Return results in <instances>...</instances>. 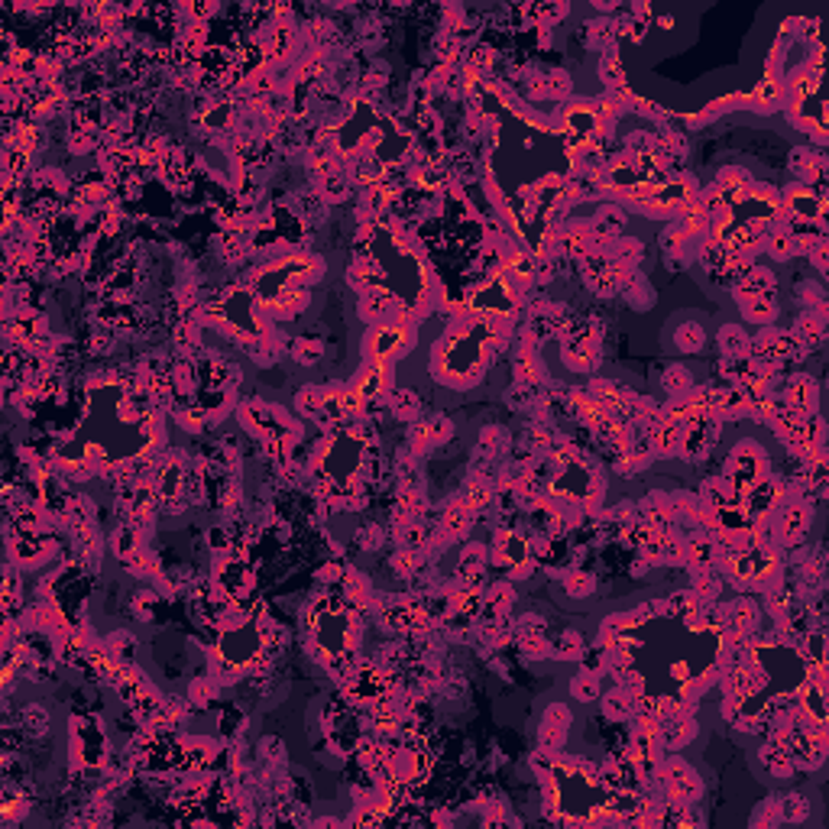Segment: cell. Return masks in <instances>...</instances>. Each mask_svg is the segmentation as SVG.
Wrapping results in <instances>:
<instances>
[{
	"label": "cell",
	"instance_id": "1",
	"mask_svg": "<svg viewBox=\"0 0 829 829\" xmlns=\"http://www.w3.org/2000/svg\"><path fill=\"white\" fill-rule=\"evenodd\" d=\"M719 344H723V350L732 353V357H742V353L752 350V337H745V330L736 327V324L719 330Z\"/></svg>",
	"mask_w": 829,
	"mask_h": 829
},
{
	"label": "cell",
	"instance_id": "2",
	"mask_svg": "<svg viewBox=\"0 0 829 829\" xmlns=\"http://www.w3.org/2000/svg\"><path fill=\"white\" fill-rule=\"evenodd\" d=\"M674 344L681 347L683 353L700 350V347H703V327H700V324H693V321L681 324V327H677V340H674Z\"/></svg>",
	"mask_w": 829,
	"mask_h": 829
},
{
	"label": "cell",
	"instance_id": "3",
	"mask_svg": "<svg viewBox=\"0 0 829 829\" xmlns=\"http://www.w3.org/2000/svg\"><path fill=\"white\" fill-rule=\"evenodd\" d=\"M664 389L671 395H687L690 392V372L683 366H674V370L664 372Z\"/></svg>",
	"mask_w": 829,
	"mask_h": 829
},
{
	"label": "cell",
	"instance_id": "4",
	"mask_svg": "<svg viewBox=\"0 0 829 829\" xmlns=\"http://www.w3.org/2000/svg\"><path fill=\"white\" fill-rule=\"evenodd\" d=\"M570 690H574L580 700H590V696H596L599 693V681H596V674L593 671H584V674H576L574 681H570Z\"/></svg>",
	"mask_w": 829,
	"mask_h": 829
},
{
	"label": "cell",
	"instance_id": "5",
	"mask_svg": "<svg viewBox=\"0 0 829 829\" xmlns=\"http://www.w3.org/2000/svg\"><path fill=\"white\" fill-rule=\"evenodd\" d=\"M389 405H392V412L399 414V418H412V414L418 412L414 392H389Z\"/></svg>",
	"mask_w": 829,
	"mask_h": 829
}]
</instances>
